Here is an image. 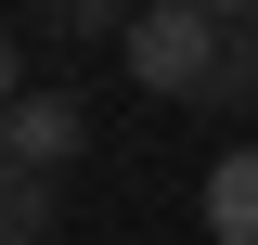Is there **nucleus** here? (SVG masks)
<instances>
[{"label": "nucleus", "mask_w": 258, "mask_h": 245, "mask_svg": "<svg viewBox=\"0 0 258 245\" xmlns=\"http://www.w3.org/2000/svg\"><path fill=\"white\" fill-rule=\"evenodd\" d=\"M13 103H26V78H13V39H0V116H13Z\"/></svg>", "instance_id": "obj_6"}, {"label": "nucleus", "mask_w": 258, "mask_h": 245, "mask_svg": "<svg viewBox=\"0 0 258 245\" xmlns=\"http://www.w3.org/2000/svg\"><path fill=\"white\" fill-rule=\"evenodd\" d=\"M52 232V168H13L0 155V245H39Z\"/></svg>", "instance_id": "obj_4"}, {"label": "nucleus", "mask_w": 258, "mask_h": 245, "mask_svg": "<svg viewBox=\"0 0 258 245\" xmlns=\"http://www.w3.org/2000/svg\"><path fill=\"white\" fill-rule=\"evenodd\" d=\"M78 142H91V116H78V91H26L13 103V116H0V155H13V168H78Z\"/></svg>", "instance_id": "obj_2"}, {"label": "nucleus", "mask_w": 258, "mask_h": 245, "mask_svg": "<svg viewBox=\"0 0 258 245\" xmlns=\"http://www.w3.org/2000/svg\"><path fill=\"white\" fill-rule=\"evenodd\" d=\"M207 232H220V245H258V142H232L220 168H207Z\"/></svg>", "instance_id": "obj_3"}, {"label": "nucleus", "mask_w": 258, "mask_h": 245, "mask_svg": "<svg viewBox=\"0 0 258 245\" xmlns=\"http://www.w3.org/2000/svg\"><path fill=\"white\" fill-rule=\"evenodd\" d=\"M52 26H64V39H103V26H116V0H52Z\"/></svg>", "instance_id": "obj_5"}, {"label": "nucleus", "mask_w": 258, "mask_h": 245, "mask_svg": "<svg viewBox=\"0 0 258 245\" xmlns=\"http://www.w3.org/2000/svg\"><path fill=\"white\" fill-rule=\"evenodd\" d=\"M207 13H245V0H207Z\"/></svg>", "instance_id": "obj_7"}, {"label": "nucleus", "mask_w": 258, "mask_h": 245, "mask_svg": "<svg viewBox=\"0 0 258 245\" xmlns=\"http://www.w3.org/2000/svg\"><path fill=\"white\" fill-rule=\"evenodd\" d=\"M129 78H142V91H220V78H258V65L220 52V13H207V0H155V13L129 26Z\"/></svg>", "instance_id": "obj_1"}]
</instances>
